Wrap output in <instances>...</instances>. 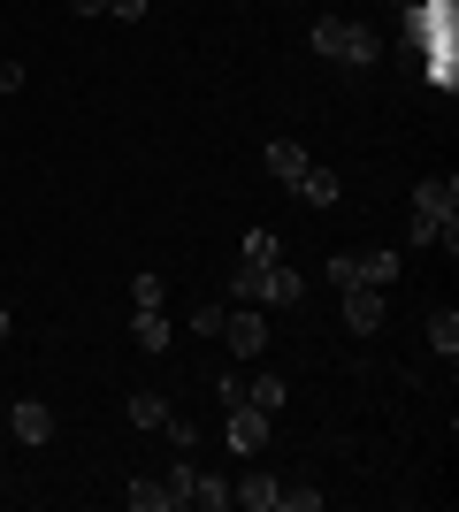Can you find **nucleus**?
<instances>
[{
  "label": "nucleus",
  "instance_id": "nucleus-1",
  "mask_svg": "<svg viewBox=\"0 0 459 512\" xmlns=\"http://www.w3.org/2000/svg\"><path fill=\"white\" fill-rule=\"evenodd\" d=\"M306 46H314L322 62H352V69L383 62V39H375L368 23H352V16H322L314 31H306Z\"/></svg>",
  "mask_w": 459,
  "mask_h": 512
},
{
  "label": "nucleus",
  "instance_id": "nucleus-2",
  "mask_svg": "<svg viewBox=\"0 0 459 512\" xmlns=\"http://www.w3.org/2000/svg\"><path fill=\"white\" fill-rule=\"evenodd\" d=\"M329 283H337V291H345V283L391 291V283H398V253H391V245H375V253H337V260H329Z\"/></svg>",
  "mask_w": 459,
  "mask_h": 512
},
{
  "label": "nucleus",
  "instance_id": "nucleus-3",
  "mask_svg": "<svg viewBox=\"0 0 459 512\" xmlns=\"http://www.w3.org/2000/svg\"><path fill=\"white\" fill-rule=\"evenodd\" d=\"M222 344H230L238 360H261L268 352V314L261 306H230V314H222Z\"/></svg>",
  "mask_w": 459,
  "mask_h": 512
},
{
  "label": "nucleus",
  "instance_id": "nucleus-4",
  "mask_svg": "<svg viewBox=\"0 0 459 512\" xmlns=\"http://www.w3.org/2000/svg\"><path fill=\"white\" fill-rule=\"evenodd\" d=\"M253 268V260H245ZM306 299V276L299 268H284V260H268V268H253V306H299Z\"/></svg>",
  "mask_w": 459,
  "mask_h": 512
},
{
  "label": "nucleus",
  "instance_id": "nucleus-5",
  "mask_svg": "<svg viewBox=\"0 0 459 512\" xmlns=\"http://www.w3.org/2000/svg\"><path fill=\"white\" fill-rule=\"evenodd\" d=\"M222 444L238 451V459H253V451L268 444V413L245 406V398H238V406H222Z\"/></svg>",
  "mask_w": 459,
  "mask_h": 512
},
{
  "label": "nucleus",
  "instance_id": "nucleus-6",
  "mask_svg": "<svg viewBox=\"0 0 459 512\" xmlns=\"http://www.w3.org/2000/svg\"><path fill=\"white\" fill-rule=\"evenodd\" d=\"M337 306H345V329H352V337H375V329H383V314H391L375 283H345V291H337Z\"/></svg>",
  "mask_w": 459,
  "mask_h": 512
},
{
  "label": "nucleus",
  "instance_id": "nucleus-7",
  "mask_svg": "<svg viewBox=\"0 0 459 512\" xmlns=\"http://www.w3.org/2000/svg\"><path fill=\"white\" fill-rule=\"evenodd\" d=\"M8 428H16V444H54V406H46V398H16V406H8Z\"/></svg>",
  "mask_w": 459,
  "mask_h": 512
},
{
  "label": "nucleus",
  "instance_id": "nucleus-8",
  "mask_svg": "<svg viewBox=\"0 0 459 512\" xmlns=\"http://www.w3.org/2000/svg\"><path fill=\"white\" fill-rule=\"evenodd\" d=\"M276 490H284V482H276V474H245V482H230V505H245V512H276Z\"/></svg>",
  "mask_w": 459,
  "mask_h": 512
},
{
  "label": "nucleus",
  "instance_id": "nucleus-9",
  "mask_svg": "<svg viewBox=\"0 0 459 512\" xmlns=\"http://www.w3.org/2000/svg\"><path fill=\"white\" fill-rule=\"evenodd\" d=\"M284 192H291V199H306V207H329V199H337V176H329L322 161H306V169L291 176Z\"/></svg>",
  "mask_w": 459,
  "mask_h": 512
},
{
  "label": "nucleus",
  "instance_id": "nucleus-10",
  "mask_svg": "<svg viewBox=\"0 0 459 512\" xmlns=\"http://www.w3.org/2000/svg\"><path fill=\"white\" fill-rule=\"evenodd\" d=\"M131 337H138V352H169L176 321L161 314V306H138V314H131Z\"/></svg>",
  "mask_w": 459,
  "mask_h": 512
},
{
  "label": "nucleus",
  "instance_id": "nucleus-11",
  "mask_svg": "<svg viewBox=\"0 0 459 512\" xmlns=\"http://www.w3.org/2000/svg\"><path fill=\"white\" fill-rule=\"evenodd\" d=\"M261 169L276 176V184H291V176L306 169V146H299V138H268V146H261Z\"/></svg>",
  "mask_w": 459,
  "mask_h": 512
},
{
  "label": "nucleus",
  "instance_id": "nucleus-12",
  "mask_svg": "<svg viewBox=\"0 0 459 512\" xmlns=\"http://www.w3.org/2000/svg\"><path fill=\"white\" fill-rule=\"evenodd\" d=\"M284 398H291V383H284V375H268V367H261V375H253V383H245V406H261L268 421L284 413Z\"/></svg>",
  "mask_w": 459,
  "mask_h": 512
},
{
  "label": "nucleus",
  "instance_id": "nucleus-13",
  "mask_svg": "<svg viewBox=\"0 0 459 512\" xmlns=\"http://www.w3.org/2000/svg\"><path fill=\"white\" fill-rule=\"evenodd\" d=\"M429 352H437V360H459V314H452V306L429 314Z\"/></svg>",
  "mask_w": 459,
  "mask_h": 512
},
{
  "label": "nucleus",
  "instance_id": "nucleus-14",
  "mask_svg": "<svg viewBox=\"0 0 459 512\" xmlns=\"http://www.w3.org/2000/svg\"><path fill=\"white\" fill-rule=\"evenodd\" d=\"M123 497H131V512H176L169 482H153V474H138V482H131V490H123Z\"/></svg>",
  "mask_w": 459,
  "mask_h": 512
},
{
  "label": "nucleus",
  "instance_id": "nucleus-15",
  "mask_svg": "<svg viewBox=\"0 0 459 512\" xmlns=\"http://www.w3.org/2000/svg\"><path fill=\"white\" fill-rule=\"evenodd\" d=\"M238 260L268 268V260H284V237H276V230H245V237H238Z\"/></svg>",
  "mask_w": 459,
  "mask_h": 512
},
{
  "label": "nucleus",
  "instance_id": "nucleus-16",
  "mask_svg": "<svg viewBox=\"0 0 459 512\" xmlns=\"http://www.w3.org/2000/svg\"><path fill=\"white\" fill-rule=\"evenodd\" d=\"M169 398H161V390H131V428H161V421H169Z\"/></svg>",
  "mask_w": 459,
  "mask_h": 512
},
{
  "label": "nucleus",
  "instance_id": "nucleus-17",
  "mask_svg": "<svg viewBox=\"0 0 459 512\" xmlns=\"http://www.w3.org/2000/svg\"><path fill=\"white\" fill-rule=\"evenodd\" d=\"M161 482H169V497H176V512L192 505V482H199V467H192V451H176V467L161 474Z\"/></svg>",
  "mask_w": 459,
  "mask_h": 512
},
{
  "label": "nucleus",
  "instance_id": "nucleus-18",
  "mask_svg": "<svg viewBox=\"0 0 459 512\" xmlns=\"http://www.w3.org/2000/svg\"><path fill=\"white\" fill-rule=\"evenodd\" d=\"M192 505H199V512H222V505H230V482H215V474H199V482H192Z\"/></svg>",
  "mask_w": 459,
  "mask_h": 512
},
{
  "label": "nucleus",
  "instance_id": "nucleus-19",
  "mask_svg": "<svg viewBox=\"0 0 459 512\" xmlns=\"http://www.w3.org/2000/svg\"><path fill=\"white\" fill-rule=\"evenodd\" d=\"M161 299H169V283L153 276V268H138L131 276V306H161Z\"/></svg>",
  "mask_w": 459,
  "mask_h": 512
},
{
  "label": "nucleus",
  "instance_id": "nucleus-20",
  "mask_svg": "<svg viewBox=\"0 0 459 512\" xmlns=\"http://www.w3.org/2000/svg\"><path fill=\"white\" fill-rule=\"evenodd\" d=\"M222 314H230V306H192L184 321H192V337H222Z\"/></svg>",
  "mask_w": 459,
  "mask_h": 512
},
{
  "label": "nucleus",
  "instance_id": "nucleus-21",
  "mask_svg": "<svg viewBox=\"0 0 459 512\" xmlns=\"http://www.w3.org/2000/svg\"><path fill=\"white\" fill-rule=\"evenodd\" d=\"M276 505H284V512H322V490H291V482H284V490H276Z\"/></svg>",
  "mask_w": 459,
  "mask_h": 512
},
{
  "label": "nucleus",
  "instance_id": "nucleus-22",
  "mask_svg": "<svg viewBox=\"0 0 459 512\" xmlns=\"http://www.w3.org/2000/svg\"><path fill=\"white\" fill-rule=\"evenodd\" d=\"M161 436H169V451H192V444H199V428H192V421H176V413L161 421Z\"/></svg>",
  "mask_w": 459,
  "mask_h": 512
},
{
  "label": "nucleus",
  "instance_id": "nucleus-23",
  "mask_svg": "<svg viewBox=\"0 0 459 512\" xmlns=\"http://www.w3.org/2000/svg\"><path fill=\"white\" fill-rule=\"evenodd\" d=\"M406 245H437V222H429V214H406Z\"/></svg>",
  "mask_w": 459,
  "mask_h": 512
},
{
  "label": "nucleus",
  "instance_id": "nucleus-24",
  "mask_svg": "<svg viewBox=\"0 0 459 512\" xmlns=\"http://www.w3.org/2000/svg\"><path fill=\"white\" fill-rule=\"evenodd\" d=\"M23 92V62H0V100H16Z\"/></svg>",
  "mask_w": 459,
  "mask_h": 512
},
{
  "label": "nucleus",
  "instance_id": "nucleus-25",
  "mask_svg": "<svg viewBox=\"0 0 459 512\" xmlns=\"http://www.w3.org/2000/svg\"><path fill=\"white\" fill-rule=\"evenodd\" d=\"M108 16H123V23H138V16H146V0H108Z\"/></svg>",
  "mask_w": 459,
  "mask_h": 512
},
{
  "label": "nucleus",
  "instance_id": "nucleus-26",
  "mask_svg": "<svg viewBox=\"0 0 459 512\" xmlns=\"http://www.w3.org/2000/svg\"><path fill=\"white\" fill-rule=\"evenodd\" d=\"M69 8H77V16H108V0H69Z\"/></svg>",
  "mask_w": 459,
  "mask_h": 512
},
{
  "label": "nucleus",
  "instance_id": "nucleus-27",
  "mask_svg": "<svg viewBox=\"0 0 459 512\" xmlns=\"http://www.w3.org/2000/svg\"><path fill=\"white\" fill-rule=\"evenodd\" d=\"M8 329H16V321H8V314H0V344H8Z\"/></svg>",
  "mask_w": 459,
  "mask_h": 512
}]
</instances>
